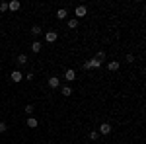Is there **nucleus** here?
<instances>
[{"label":"nucleus","instance_id":"nucleus-1","mask_svg":"<svg viewBox=\"0 0 146 144\" xmlns=\"http://www.w3.org/2000/svg\"><path fill=\"white\" fill-rule=\"evenodd\" d=\"M10 80L14 82V84H18V82H22V80H23V74L20 72V70H14V72L10 74Z\"/></svg>","mask_w":146,"mask_h":144},{"label":"nucleus","instance_id":"nucleus-2","mask_svg":"<svg viewBox=\"0 0 146 144\" xmlns=\"http://www.w3.org/2000/svg\"><path fill=\"white\" fill-rule=\"evenodd\" d=\"M86 14H88V8H86V6H78V8L74 10V16H76V20H78V18H84Z\"/></svg>","mask_w":146,"mask_h":144},{"label":"nucleus","instance_id":"nucleus-3","mask_svg":"<svg viewBox=\"0 0 146 144\" xmlns=\"http://www.w3.org/2000/svg\"><path fill=\"white\" fill-rule=\"evenodd\" d=\"M45 39H47V43H55L56 39H58V33H56V31H47Z\"/></svg>","mask_w":146,"mask_h":144},{"label":"nucleus","instance_id":"nucleus-4","mask_svg":"<svg viewBox=\"0 0 146 144\" xmlns=\"http://www.w3.org/2000/svg\"><path fill=\"white\" fill-rule=\"evenodd\" d=\"M111 131H113V129H111V125H109V123H103V125H100V133L103 134V136H107Z\"/></svg>","mask_w":146,"mask_h":144},{"label":"nucleus","instance_id":"nucleus-5","mask_svg":"<svg viewBox=\"0 0 146 144\" xmlns=\"http://www.w3.org/2000/svg\"><path fill=\"white\" fill-rule=\"evenodd\" d=\"M58 86H60V80H58V78H56V76H51V78H49V88L56 90V88H58Z\"/></svg>","mask_w":146,"mask_h":144},{"label":"nucleus","instance_id":"nucleus-6","mask_svg":"<svg viewBox=\"0 0 146 144\" xmlns=\"http://www.w3.org/2000/svg\"><path fill=\"white\" fill-rule=\"evenodd\" d=\"M64 80H66V82H74V80H76V72H74L72 68L66 70V72H64Z\"/></svg>","mask_w":146,"mask_h":144},{"label":"nucleus","instance_id":"nucleus-7","mask_svg":"<svg viewBox=\"0 0 146 144\" xmlns=\"http://www.w3.org/2000/svg\"><path fill=\"white\" fill-rule=\"evenodd\" d=\"M20 6H22V4H20L18 0H12V2H8V10H12V12H18V10H20Z\"/></svg>","mask_w":146,"mask_h":144},{"label":"nucleus","instance_id":"nucleus-8","mask_svg":"<svg viewBox=\"0 0 146 144\" xmlns=\"http://www.w3.org/2000/svg\"><path fill=\"white\" fill-rule=\"evenodd\" d=\"M66 16H68L66 8H60V10H56V18H58V20H66Z\"/></svg>","mask_w":146,"mask_h":144},{"label":"nucleus","instance_id":"nucleus-9","mask_svg":"<svg viewBox=\"0 0 146 144\" xmlns=\"http://www.w3.org/2000/svg\"><path fill=\"white\" fill-rule=\"evenodd\" d=\"M25 125H27V127H29V129H35V127H37V125H39V123H37V119H35V117H29V119H27V121H25Z\"/></svg>","mask_w":146,"mask_h":144},{"label":"nucleus","instance_id":"nucleus-10","mask_svg":"<svg viewBox=\"0 0 146 144\" xmlns=\"http://www.w3.org/2000/svg\"><path fill=\"white\" fill-rule=\"evenodd\" d=\"M31 51H33V53H41V43H39V41H33V43H31Z\"/></svg>","mask_w":146,"mask_h":144},{"label":"nucleus","instance_id":"nucleus-11","mask_svg":"<svg viewBox=\"0 0 146 144\" xmlns=\"http://www.w3.org/2000/svg\"><path fill=\"white\" fill-rule=\"evenodd\" d=\"M60 92H62V96H64V98H70V96H72V88H70V86H64Z\"/></svg>","mask_w":146,"mask_h":144},{"label":"nucleus","instance_id":"nucleus-12","mask_svg":"<svg viewBox=\"0 0 146 144\" xmlns=\"http://www.w3.org/2000/svg\"><path fill=\"white\" fill-rule=\"evenodd\" d=\"M68 27H70V29H76V27H78V20H76V18H70V20H68Z\"/></svg>","mask_w":146,"mask_h":144},{"label":"nucleus","instance_id":"nucleus-13","mask_svg":"<svg viewBox=\"0 0 146 144\" xmlns=\"http://www.w3.org/2000/svg\"><path fill=\"white\" fill-rule=\"evenodd\" d=\"M101 64H103V62H100L98 58H92L90 60V68H101Z\"/></svg>","mask_w":146,"mask_h":144},{"label":"nucleus","instance_id":"nucleus-14","mask_svg":"<svg viewBox=\"0 0 146 144\" xmlns=\"http://www.w3.org/2000/svg\"><path fill=\"white\" fill-rule=\"evenodd\" d=\"M18 64H20V66L27 64V56H25V55H20V56H18Z\"/></svg>","mask_w":146,"mask_h":144},{"label":"nucleus","instance_id":"nucleus-15","mask_svg":"<svg viewBox=\"0 0 146 144\" xmlns=\"http://www.w3.org/2000/svg\"><path fill=\"white\" fill-rule=\"evenodd\" d=\"M107 68H109V70H119V62H117V60H111V62L107 64Z\"/></svg>","mask_w":146,"mask_h":144},{"label":"nucleus","instance_id":"nucleus-16","mask_svg":"<svg viewBox=\"0 0 146 144\" xmlns=\"http://www.w3.org/2000/svg\"><path fill=\"white\" fill-rule=\"evenodd\" d=\"M31 33H33L35 37H37V35H41V25H33V27H31Z\"/></svg>","mask_w":146,"mask_h":144},{"label":"nucleus","instance_id":"nucleus-17","mask_svg":"<svg viewBox=\"0 0 146 144\" xmlns=\"http://www.w3.org/2000/svg\"><path fill=\"white\" fill-rule=\"evenodd\" d=\"M96 58H98L100 62H103V60H105V53H103V51H100V53L96 55Z\"/></svg>","mask_w":146,"mask_h":144},{"label":"nucleus","instance_id":"nucleus-18","mask_svg":"<svg viewBox=\"0 0 146 144\" xmlns=\"http://www.w3.org/2000/svg\"><path fill=\"white\" fill-rule=\"evenodd\" d=\"M33 111H35V107H33V105H25V113H27V115H31Z\"/></svg>","mask_w":146,"mask_h":144},{"label":"nucleus","instance_id":"nucleus-19","mask_svg":"<svg viewBox=\"0 0 146 144\" xmlns=\"http://www.w3.org/2000/svg\"><path fill=\"white\" fill-rule=\"evenodd\" d=\"M88 136H90V140H98V136H100V134L96 133V131H92V133L88 134Z\"/></svg>","mask_w":146,"mask_h":144},{"label":"nucleus","instance_id":"nucleus-20","mask_svg":"<svg viewBox=\"0 0 146 144\" xmlns=\"http://www.w3.org/2000/svg\"><path fill=\"white\" fill-rule=\"evenodd\" d=\"M6 129H8V125L4 121H0V133H6Z\"/></svg>","mask_w":146,"mask_h":144},{"label":"nucleus","instance_id":"nucleus-21","mask_svg":"<svg viewBox=\"0 0 146 144\" xmlns=\"http://www.w3.org/2000/svg\"><path fill=\"white\" fill-rule=\"evenodd\" d=\"M8 10V2H2V4H0V12H6Z\"/></svg>","mask_w":146,"mask_h":144}]
</instances>
